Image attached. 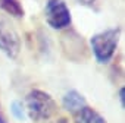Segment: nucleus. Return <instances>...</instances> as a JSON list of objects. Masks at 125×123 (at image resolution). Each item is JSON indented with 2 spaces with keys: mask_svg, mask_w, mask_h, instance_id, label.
Returning <instances> with one entry per match:
<instances>
[{
  "mask_svg": "<svg viewBox=\"0 0 125 123\" xmlns=\"http://www.w3.org/2000/svg\"><path fill=\"white\" fill-rule=\"evenodd\" d=\"M27 107H28L30 116L35 122L49 120L56 111V104H54L53 98L40 89H34L28 94Z\"/></svg>",
  "mask_w": 125,
  "mask_h": 123,
  "instance_id": "f257e3e1",
  "label": "nucleus"
},
{
  "mask_svg": "<svg viewBox=\"0 0 125 123\" xmlns=\"http://www.w3.org/2000/svg\"><path fill=\"white\" fill-rule=\"evenodd\" d=\"M118 45V29H106L91 37V48L100 63H107Z\"/></svg>",
  "mask_w": 125,
  "mask_h": 123,
  "instance_id": "f03ea898",
  "label": "nucleus"
},
{
  "mask_svg": "<svg viewBox=\"0 0 125 123\" xmlns=\"http://www.w3.org/2000/svg\"><path fill=\"white\" fill-rule=\"evenodd\" d=\"M44 16L53 29H63L71 25V12L63 0H49L44 8Z\"/></svg>",
  "mask_w": 125,
  "mask_h": 123,
  "instance_id": "7ed1b4c3",
  "label": "nucleus"
},
{
  "mask_svg": "<svg viewBox=\"0 0 125 123\" xmlns=\"http://www.w3.org/2000/svg\"><path fill=\"white\" fill-rule=\"evenodd\" d=\"M0 50L8 57L15 59L21 50L19 35L9 21L0 16Z\"/></svg>",
  "mask_w": 125,
  "mask_h": 123,
  "instance_id": "20e7f679",
  "label": "nucleus"
},
{
  "mask_svg": "<svg viewBox=\"0 0 125 123\" xmlns=\"http://www.w3.org/2000/svg\"><path fill=\"white\" fill-rule=\"evenodd\" d=\"M87 104H85V100L81 94H78L77 91H69L65 94L63 97V107L65 110H68L69 113L75 114L78 113L81 108H84Z\"/></svg>",
  "mask_w": 125,
  "mask_h": 123,
  "instance_id": "39448f33",
  "label": "nucleus"
},
{
  "mask_svg": "<svg viewBox=\"0 0 125 123\" xmlns=\"http://www.w3.org/2000/svg\"><path fill=\"white\" fill-rule=\"evenodd\" d=\"M74 116H75L74 123H106L104 119L96 110H93L87 105L84 108H81L78 113H75Z\"/></svg>",
  "mask_w": 125,
  "mask_h": 123,
  "instance_id": "423d86ee",
  "label": "nucleus"
},
{
  "mask_svg": "<svg viewBox=\"0 0 125 123\" xmlns=\"http://www.w3.org/2000/svg\"><path fill=\"white\" fill-rule=\"evenodd\" d=\"M0 9L15 18L24 16V8L19 3V0H0Z\"/></svg>",
  "mask_w": 125,
  "mask_h": 123,
  "instance_id": "0eeeda50",
  "label": "nucleus"
},
{
  "mask_svg": "<svg viewBox=\"0 0 125 123\" xmlns=\"http://www.w3.org/2000/svg\"><path fill=\"white\" fill-rule=\"evenodd\" d=\"M12 113L18 117V119H24V110H22V104L21 103H18V101H15L13 104H12Z\"/></svg>",
  "mask_w": 125,
  "mask_h": 123,
  "instance_id": "6e6552de",
  "label": "nucleus"
},
{
  "mask_svg": "<svg viewBox=\"0 0 125 123\" xmlns=\"http://www.w3.org/2000/svg\"><path fill=\"white\" fill-rule=\"evenodd\" d=\"M80 3H83V5H91V3H94L96 0H78Z\"/></svg>",
  "mask_w": 125,
  "mask_h": 123,
  "instance_id": "1a4fd4ad",
  "label": "nucleus"
},
{
  "mask_svg": "<svg viewBox=\"0 0 125 123\" xmlns=\"http://www.w3.org/2000/svg\"><path fill=\"white\" fill-rule=\"evenodd\" d=\"M119 95H121V101L124 103V89H121V92H119Z\"/></svg>",
  "mask_w": 125,
  "mask_h": 123,
  "instance_id": "9d476101",
  "label": "nucleus"
}]
</instances>
